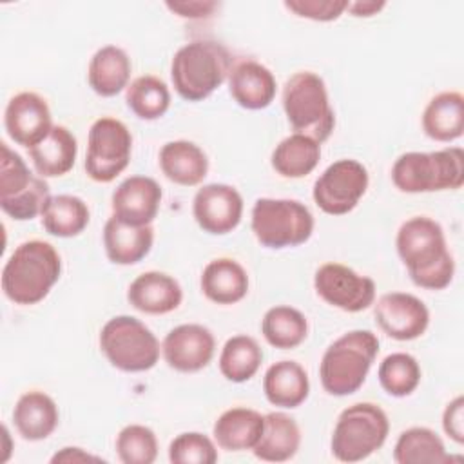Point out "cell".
<instances>
[{"instance_id":"obj_16","label":"cell","mask_w":464,"mask_h":464,"mask_svg":"<svg viewBox=\"0 0 464 464\" xmlns=\"http://www.w3.org/2000/svg\"><path fill=\"white\" fill-rule=\"evenodd\" d=\"M214 352L216 339L212 332L196 323L172 328L161 343L165 362L181 373H194L207 368L214 357Z\"/></svg>"},{"instance_id":"obj_10","label":"cell","mask_w":464,"mask_h":464,"mask_svg":"<svg viewBox=\"0 0 464 464\" xmlns=\"http://www.w3.org/2000/svg\"><path fill=\"white\" fill-rule=\"evenodd\" d=\"M0 208L16 221L40 216L51 198L47 181L34 176L7 143H0Z\"/></svg>"},{"instance_id":"obj_3","label":"cell","mask_w":464,"mask_h":464,"mask_svg":"<svg viewBox=\"0 0 464 464\" xmlns=\"http://www.w3.org/2000/svg\"><path fill=\"white\" fill-rule=\"evenodd\" d=\"M232 56L214 40H192L181 45L170 62V80L176 92L187 102L208 98L228 80Z\"/></svg>"},{"instance_id":"obj_41","label":"cell","mask_w":464,"mask_h":464,"mask_svg":"<svg viewBox=\"0 0 464 464\" xmlns=\"http://www.w3.org/2000/svg\"><path fill=\"white\" fill-rule=\"evenodd\" d=\"M442 428L446 435L457 442H464V397L457 395L453 401H450L442 413Z\"/></svg>"},{"instance_id":"obj_2","label":"cell","mask_w":464,"mask_h":464,"mask_svg":"<svg viewBox=\"0 0 464 464\" xmlns=\"http://www.w3.org/2000/svg\"><path fill=\"white\" fill-rule=\"evenodd\" d=\"M62 274L56 248L40 239L20 243L2 270L4 295L14 304H36L47 297Z\"/></svg>"},{"instance_id":"obj_12","label":"cell","mask_w":464,"mask_h":464,"mask_svg":"<svg viewBox=\"0 0 464 464\" xmlns=\"http://www.w3.org/2000/svg\"><path fill=\"white\" fill-rule=\"evenodd\" d=\"M370 178L368 170L357 160H337L328 165L314 183L315 205L330 216L352 212L366 194Z\"/></svg>"},{"instance_id":"obj_43","label":"cell","mask_w":464,"mask_h":464,"mask_svg":"<svg viewBox=\"0 0 464 464\" xmlns=\"http://www.w3.org/2000/svg\"><path fill=\"white\" fill-rule=\"evenodd\" d=\"M89 460H102V459L96 457V455H91L85 450L76 448V446H65L51 457L53 464H56V462H67V464L72 462V464H76V462H89Z\"/></svg>"},{"instance_id":"obj_32","label":"cell","mask_w":464,"mask_h":464,"mask_svg":"<svg viewBox=\"0 0 464 464\" xmlns=\"http://www.w3.org/2000/svg\"><path fill=\"white\" fill-rule=\"evenodd\" d=\"M42 227L56 237H74L85 230L91 219L87 203L72 194L51 196L42 214Z\"/></svg>"},{"instance_id":"obj_21","label":"cell","mask_w":464,"mask_h":464,"mask_svg":"<svg viewBox=\"0 0 464 464\" xmlns=\"http://www.w3.org/2000/svg\"><path fill=\"white\" fill-rule=\"evenodd\" d=\"M154 228L152 225H129L111 216L103 227V248L114 265H136L152 248Z\"/></svg>"},{"instance_id":"obj_36","label":"cell","mask_w":464,"mask_h":464,"mask_svg":"<svg viewBox=\"0 0 464 464\" xmlns=\"http://www.w3.org/2000/svg\"><path fill=\"white\" fill-rule=\"evenodd\" d=\"M125 102L140 120L152 121L169 111L170 91L161 78L143 74L129 83L125 89Z\"/></svg>"},{"instance_id":"obj_26","label":"cell","mask_w":464,"mask_h":464,"mask_svg":"<svg viewBox=\"0 0 464 464\" xmlns=\"http://www.w3.org/2000/svg\"><path fill=\"white\" fill-rule=\"evenodd\" d=\"M27 150L36 172L42 178H60L74 167L78 143L67 127L53 125L49 134Z\"/></svg>"},{"instance_id":"obj_20","label":"cell","mask_w":464,"mask_h":464,"mask_svg":"<svg viewBox=\"0 0 464 464\" xmlns=\"http://www.w3.org/2000/svg\"><path fill=\"white\" fill-rule=\"evenodd\" d=\"M127 299L136 310L143 314L163 315L176 310L181 304L183 290L172 276L150 270L140 274L129 285Z\"/></svg>"},{"instance_id":"obj_29","label":"cell","mask_w":464,"mask_h":464,"mask_svg":"<svg viewBox=\"0 0 464 464\" xmlns=\"http://www.w3.org/2000/svg\"><path fill=\"white\" fill-rule=\"evenodd\" d=\"M422 130L428 138L450 143L464 132V96L444 91L433 96L422 112Z\"/></svg>"},{"instance_id":"obj_27","label":"cell","mask_w":464,"mask_h":464,"mask_svg":"<svg viewBox=\"0 0 464 464\" xmlns=\"http://www.w3.org/2000/svg\"><path fill=\"white\" fill-rule=\"evenodd\" d=\"M201 292L216 304L239 303L248 292L246 270L232 257L212 259L201 272Z\"/></svg>"},{"instance_id":"obj_19","label":"cell","mask_w":464,"mask_h":464,"mask_svg":"<svg viewBox=\"0 0 464 464\" xmlns=\"http://www.w3.org/2000/svg\"><path fill=\"white\" fill-rule=\"evenodd\" d=\"M227 82L230 96L243 109L261 111L276 98L277 85L272 71L256 60H241L232 65Z\"/></svg>"},{"instance_id":"obj_33","label":"cell","mask_w":464,"mask_h":464,"mask_svg":"<svg viewBox=\"0 0 464 464\" xmlns=\"http://www.w3.org/2000/svg\"><path fill=\"white\" fill-rule=\"evenodd\" d=\"M261 334L270 346L279 350H292L306 339L308 321L304 314L294 306H272L263 315Z\"/></svg>"},{"instance_id":"obj_42","label":"cell","mask_w":464,"mask_h":464,"mask_svg":"<svg viewBox=\"0 0 464 464\" xmlns=\"http://www.w3.org/2000/svg\"><path fill=\"white\" fill-rule=\"evenodd\" d=\"M169 11H172L179 18H188V20H199V18H208L212 13L219 7L218 2L212 0H181V2H167L165 4Z\"/></svg>"},{"instance_id":"obj_28","label":"cell","mask_w":464,"mask_h":464,"mask_svg":"<svg viewBox=\"0 0 464 464\" xmlns=\"http://www.w3.org/2000/svg\"><path fill=\"white\" fill-rule=\"evenodd\" d=\"M130 71L132 65L129 54L121 47L105 45L92 54L87 69V82L98 96L111 98L129 87Z\"/></svg>"},{"instance_id":"obj_35","label":"cell","mask_w":464,"mask_h":464,"mask_svg":"<svg viewBox=\"0 0 464 464\" xmlns=\"http://www.w3.org/2000/svg\"><path fill=\"white\" fill-rule=\"evenodd\" d=\"M263 362V350L250 335L230 337L219 353V372L230 382L250 381Z\"/></svg>"},{"instance_id":"obj_39","label":"cell","mask_w":464,"mask_h":464,"mask_svg":"<svg viewBox=\"0 0 464 464\" xmlns=\"http://www.w3.org/2000/svg\"><path fill=\"white\" fill-rule=\"evenodd\" d=\"M169 460L174 464H214L218 450L210 437L199 431H185L172 439Z\"/></svg>"},{"instance_id":"obj_1","label":"cell","mask_w":464,"mask_h":464,"mask_svg":"<svg viewBox=\"0 0 464 464\" xmlns=\"http://www.w3.org/2000/svg\"><path fill=\"white\" fill-rule=\"evenodd\" d=\"M395 246L410 279L426 290H444L455 274L442 227L428 216L406 219L397 232Z\"/></svg>"},{"instance_id":"obj_14","label":"cell","mask_w":464,"mask_h":464,"mask_svg":"<svg viewBox=\"0 0 464 464\" xmlns=\"http://www.w3.org/2000/svg\"><path fill=\"white\" fill-rule=\"evenodd\" d=\"M192 216L199 228L212 236L232 232L243 218V198L232 185L208 183L192 199Z\"/></svg>"},{"instance_id":"obj_6","label":"cell","mask_w":464,"mask_h":464,"mask_svg":"<svg viewBox=\"0 0 464 464\" xmlns=\"http://www.w3.org/2000/svg\"><path fill=\"white\" fill-rule=\"evenodd\" d=\"M283 109L294 132L324 143L335 125L324 80L312 71L292 74L283 87Z\"/></svg>"},{"instance_id":"obj_38","label":"cell","mask_w":464,"mask_h":464,"mask_svg":"<svg viewBox=\"0 0 464 464\" xmlns=\"http://www.w3.org/2000/svg\"><path fill=\"white\" fill-rule=\"evenodd\" d=\"M116 453L123 464H152L158 457L156 433L143 424H129L116 437Z\"/></svg>"},{"instance_id":"obj_25","label":"cell","mask_w":464,"mask_h":464,"mask_svg":"<svg viewBox=\"0 0 464 464\" xmlns=\"http://www.w3.org/2000/svg\"><path fill=\"white\" fill-rule=\"evenodd\" d=\"M265 415L256 410L236 406L223 411L214 422L212 435L221 450L245 451L254 450L261 439Z\"/></svg>"},{"instance_id":"obj_24","label":"cell","mask_w":464,"mask_h":464,"mask_svg":"<svg viewBox=\"0 0 464 464\" xmlns=\"http://www.w3.org/2000/svg\"><path fill=\"white\" fill-rule=\"evenodd\" d=\"M263 392L270 404L279 408H297L310 393L306 370L295 361H279L268 366L263 377Z\"/></svg>"},{"instance_id":"obj_4","label":"cell","mask_w":464,"mask_h":464,"mask_svg":"<svg viewBox=\"0 0 464 464\" xmlns=\"http://www.w3.org/2000/svg\"><path fill=\"white\" fill-rule=\"evenodd\" d=\"M379 353V339L370 330H352L335 339L319 364L321 384L326 393L346 397L366 381Z\"/></svg>"},{"instance_id":"obj_30","label":"cell","mask_w":464,"mask_h":464,"mask_svg":"<svg viewBox=\"0 0 464 464\" xmlns=\"http://www.w3.org/2000/svg\"><path fill=\"white\" fill-rule=\"evenodd\" d=\"M301 446V430L297 422L283 413L270 411L265 415L261 439L254 446V455L265 462L290 460Z\"/></svg>"},{"instance_id":"obj_8","label":"cell","mask_w":464,"mask_h":464,"mask_svg":"<svg viewBox=\"0 0 464 464\" xmlns=\"http://www.w3.org/2000/svg\"><path fill=\"white\" fill-rule=\"evenodd\" d=\"M256 239L274 250L299 246L314 234V216L297 199L259 198L252 207L250 219Z\"/></svg>"},{"instance_id":"obj_5","label":"cell","mask_w":464,"mask_h":464,"mask_svg":"<svg viewBox=\"0 0 464 464\" xmlns=\"http://www.w3.org/2000/svg\"><path fill=\"white\" fill-rule=\"evenodd\" d=\"M392 181L406 194L457 190L464 183V152L460 147H446L401 154L392 167Z\"/></svg>"},{"instance_id":"obj_18","label":"cell","mask_w":464,"mask_h":464,"mask_svg":"<svg viewBox=\"0 0 464 464\" xmlns=\"http://www.w3.org/2000/svg\"><path fill=\"white\" fill-rule=\"evenodd\" d=\"M161 187L149 176H129L111 198L112 216L129 225H150L161 205Z\"/></svg>"},{"instance_id":"obj_7","label":"cell","mask_w":464,"mask_h":464,"mask_svg":"<svg viewBox=\"0 0 464 464\" xmlns=\"http://www.w3.org/2000/svg\"><path fill=\"white\" fill-rule=\"evenodd\" d=\"M390 420L373 402H355L344 408L332 433V453L341 462H359L375 453L388 439Z\"/></svg>"},{"instance_id":"obj_34","label":"cell","mask_w":464,"mask_h":464,"mask_svg":"<svg viewBox=\"0 0 464 464\" xmlns=\"http://www.w3.org/2000/svg\"><path fill=\"white\" fill-rule=\"evenodd\" d=\"M397 464H437L450 460L442 439L430 428L415 426L404 430L393 448Z\"/></svg>"},{"instance_id":"obj_23","label":"cell","mask_w":464,"mask_h":464,"mask_svg":"<svg viewBox=\"0 0 464 464\" xmlns=\"http://www.w3.org/2000/svg\"><path fill=\"white\" fill-rule=\"evenodd\" d=\"M58 406L44 392L31 390L20 395L13 410V420L18 433L31 442L47 439L58 426Z\"/></svg>"},{"instance_id":"obj_11","label":"cell","mask_w":464,"mask_h":464,"mask_svg":"<svg viewBox=\"0 0 464 464\" xmlns=\"http://www.w3.org/2000/svg\"><path fill=\"white\" fill-rule=\"evenodd\" d=\"M132 152V134L127 125L116 118L102 116L87 138L85 172L96 183H111L129 165Z\"/></svg>"},{"instance_id":"obj_15","label":"cell","mask_w":464,"mask_h":464,"mask_svg":"<svg viewBox=\"0 0 464 464\" xmlns=\"http://www.w3.org/2000/svg\"><path fill=\"white\" fill-rule=\"evenodd\" d=\"M377 326L395 341H413L420 337L430 324L426 304L406 292H390L373 304Z\"/></svg>"},{"instance_id":"obj_44","label":"cell","mask_w":464,"mask_h":464,"mask_svg":"<svg viewBox=\"0 0 464 464\" xmlns=\"http://www.w3.org/2000/svg\"><path fill=\"white\" fill-rule=\"evenodd\" d=\"M384 7H386V2H375V0H362L361 2V0H357V2H350L346 11L352 16H357V18H368V16L377 14Z\"/></svg>"},{"instance_id":"obj_31","label":"cell","mask_w":464,"mask_h":464,"mask_svg":"<svg viewBox=\"0 0 464 464\" xmlns=\"http://www.w3.org/2000/svg\"><path fill=\"white\" fill-rule=\"evenodd\" d=\"M321 160V143L304 136V134H290L281 140L270 158L272 169L290 179H299L308 176Z\"/></svg>"},{"instance_id":"obj_9","label":"cell","mask_w":464,"mask_h":464,"mask_svg":"<svg viewBox=\"0 0 464 464\" xmlns=\"http://www.w3.org/2000/svg\"><path fill=\"white\" fill-rule=\"evenodd\" d=\"M100 348L114 368L129 373L154 368L161 352L152 330L132 315L109 319L100 332Z\"/></svg>"},{"instance_id":"obj_13","label":"cell","mask_w":464,"mask_h":464,"mask_svg":"<svg viewBox=\"0 0 464 464\" xmlns=\"http://www.w3.org/2000/svg\"><path fill=\"white\" fill-rule=\"evenodd\" d=\"M314 288L324 303L350 314L366 310L375 301V281L341 263L321 265L314 276Z\"/></svg>"},{"instance_id":"obj_17","label":"cell","mask_w":464,"mask_h":464,"mask_svg":"<svg viewBox=\"0 0 464 464\" xmlns=\"http://www.w3.org/2000/svg\"><path fill=\"white\" fill-rule=\"evenodd\" d=\"M4 125L14 143L31 149L53 129L51 109L40 94L31 91L18 92L5 107Z\"/></svg>"},{"instance_id":"obj_22","label":"cell","mask_w":464,"mask_h":464,"mask_svg":"<svg viewBox=\"0 0 464 464\" xmlns=\"http://www.w3.org/2000/svg\"><path fill=\"white\" fill-rule=\"evenodd\" d=\"M160 169L172 183L196 187L208 172V158L199 145L188 140H174L161 147Z\"/></svg>"},{"instance_id":"obj_40","label":"cell","mask_w":464,"mask_h":464,"mask_svg":"<svg viewBox=\"0 0 464 464\" xmlns=\"http://www.w3.org/2000/svg\"><path fill=\"white\" fill-rule=\"evenodd\" d=\"M350 0H286L285 7L299 18L314 22H334L346 9Z\"/></svg>"},{"instance_id":"obj_37","label":"cell","mask_w":464,"mask_h":464,"mask_svg":"<svg viewBox=\"0 0 464 464\" xmlns=\"http://www.w3.org/2000/svg\"><path fill=\"white\" fill-rule=\"evenodd\" d=\"M377 377L388 395L408 397L417 390L420 382V366L413 355L395 352L382 359Z\"/></svg>"}]
</instances>
